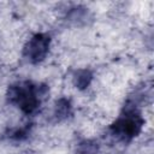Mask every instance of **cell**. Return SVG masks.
<instances>
[{
    "mask_svg": "<svg viewBox=\"0 0 154 154\" xmlns=\"http://www.w3.org/2000/svg\"><path fill=\"white\" fill-rule=\"evenodd\" d=\"M48 87L45 84H34L30 81L18 82L8 87L7 101L16 105L25 114H32L40 107L47 95Z\"/></svg>",
    "mask_w": 154,
    "mask_h": 154,
    "instance_id": "6da1fadb",
    "label": "cell"
},
{
    "mask_svg": "<svg viewBox=\"0 0 154 154\" xmlns=\"http://www.w3.org/2000/svg\"><path fill=\"white\" fill-rule=\"evenodd\" d=\"M136 105L137 103L135 101L129 100L124 106L122 116L113 124H111L109 131L118 141L129 142L141 132L144 119L138 112Z\"/></svg>",
    "mask_w": 154,
    "mask_h": 154,
    "instance_id": "7a4b0ae2",
    "label": "cell"
},
{
    "mask_svg": "<svg viewBox=\"0 0 154 154\" xmlns=\"http://www.w3.org/2000/svg\"><path fill=\"white\" fill-rule=\"evenodd\" d=\"M51 47V36L48 34H35L24 46L23 54L31 64H38L47 57Z\"/></svg>",
    "mask_w": 154,
    "mask_h": 154,
    "instance_id": "3957f363",
    "label": "cell"
},
{
    "mask_svg": "<svg viewBox=\"0 0 154 154\" xmlns=\"http://www.w3.org/2000/svg\"><path fill=\"white\" fill-rule=\"evenodd\" d=\"M72 111V106H71V101L66 97H60L54 106V111H53V116L55 118V120L61 122L66 118L70 117Z\"/></svg>",
    "mask_w": 154,
    "mask_h": 154,
    "instance_id": "277c9868",
    "label": "cell"
},
{
    "mask_svg": "<svg viewBox=\"0 0 154 154\" xmlns=\"http://www.w3.org/2000/svg\"><path fill=\"white\" fill-rule=\"evenodd\" d=\"M72 78H73L75 87L78 88L79 90H84L90 85V83L93 81V73L88 69H81L73 73Z\"/></svg>",
    "mask_w": 154,
    "mask_h": 154,
    "instance_id": "5b68a950",
    "label": "cell"
},
{
    "mask_svg": "<svg viewBox=\"0 0 154 154\" xmlns=\"http://www.w3.org/2000/svg\"><path fill=\"white\" fill-rule=\"evenodd\" d=\"M99 143L94 140H84L77 144L76 154H97L99 153Z\"/></svg>",
    "mask_w": 154,
    "mask_h": 154,
    "instance_id": "8992f818",
    "label": "cell"
},
{
    "mask_svg": "<svg viewBox=\"0 0 154 154\" xmlns=\"http://www.w3.org/2000/svg\"><path fill=\"white\" fill-rule=\"evenodd\" d=\"M29 134H30V125L26 124L25 126L11 129L7 134V137L12 141H23L29 136Z\"/></svg>",
    "mask_w": 154,
    "mask_h": 154,
    "instance_id": "52a82bcc",
    "label": "cell"
}]
</instances>
